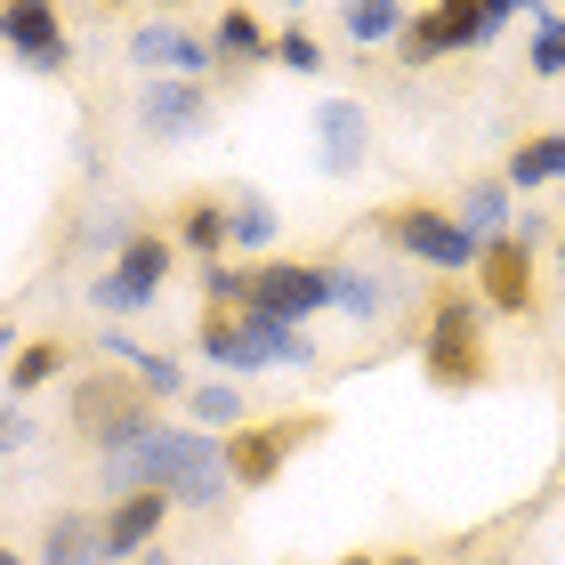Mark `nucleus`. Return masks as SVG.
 Listing matches in <instances>:
<instances>
[{"mask_svg":"<svg viewBox=\"0 0 565 565\" xmlns=\"http://www.w3.org/2000/svg\"><path fill=\"white\" fill-rule=\"evenodd\" d=\"M106 484H114V493H138V484H153V493H170L178 509H218L226 493H235L218 436L178 428V420H146L130 445L106 460Z\"/></svg>","mask_w":565,"mask_h":565,"instance_id":"1","label":"nucleus"},{"mask_svg":"<svg viewBox=\"0 0 565 565\" xmlns=\"http://www.w3.org/2000/svg\"><path fill=\"white\" fill-rule=\"evenodd\" d=\"M420 372H428V388H445V396H477L484 380H493V340H484V307L477 291H436L428 307V331H420Z\"/></svg>","mask_w":565,"mask_h":565,"instance_id":"2","label":"nucleus"},{"mask_svg":"<svg viewBox=\"0 0 565 565\" xmlns=\"http://www.w3.org/2000/svg\"><path fill=\"white\" fill-rule=\"evenodd\" d=\"M170 275H178V235L138 226V235L114 250V267L89 275V307H106V316H138V307H153L170 291Z\"/></svg>","mask_w":565,"mask_h":565,"instance_id":"3","label":"nucleus"},{"mask_svg":"<svg viewBox=\"0 0 565 565\" xmlns=\"http://www.w3.org/2000/svg\"><path fill=\"white\" fill-rule=\"evenodd\" d=\"M380 235H388L413 267H436V275H477V243L460 235V218L445 211V202H388L380 211Z\"/></svg>","mask_w":565,"mask_h":565,"instance_id":"4","label":"nucleus"},{"mask_svg":"<svg viewBox=\"0 0 565 565\" xmlns=\"http://www.w3.org/2000/svg\"><path fill=\"white\" fill-rule=\"evenodd\" d=\"M323 428H331L323 413H291V420H243L235 436H218L235 493H259V484H275L282 469H291V452H299V445H316Z\"/></svg>","mask_w":565,"mask_h":565,"instance_id":"5","label":"nucleus"},{"mask_svg":"<svg viewBox=\"0 0 565 565\" xmlns=\"http://www.w3.org/2000/svg\"><path fill=\"white\" fill-rule=\"evenodd\" d=\"M533 259H542V218H518L509 235H493L477 250V307H493V316H533V299H542Z\"/></svg>","mask_w":565,"mask_h":565,"instance_id":"6","label":"nucleus"},{"mask_svg":"<svg viewBox=\"0 0 565 565\" xmlns=\"http://www.w3.org/2000/svg\"><path fill=\"white\" fill-rule=\"evenodd\" d=\"M243 316H275V323L331 316V259H259L250 291H243Z\"/></svg>","mask_w":565,"mask_h":565,"instance_id":"7","label":"nucleus"},{"mask_svg":"<svg viewBox=\"0 0 565 565\" xmlns=\"http://www.w3.org/2000/svg\"><path fill=\"white\" fill-rule=\"evenodd\" d=\"M65 413H73V428H82L97 452L114 460V452H121V445H130V436L153 420V396L138 388V380H121V372H89L82 388H73Z\"/></svg>","mask_w":565,"mask_h":565,"instance_id":"8","label":"nucleus"},{"mask_svg":"<svg viewBox=\"0 0 565 565\" xmlns=\"http://www.w3.org/2000/svg\"><path fill=\"white\" fill-rule=\"evenodd\" d=\"M501 41V24L484 17V0H428V9L404 17V65H436V57H460V49H493Z\"/></svg>","mask_w":565,"mask_h":565,"instance_id":"9","label":"nucleus"},{"mask_svg":"<svg viewBox=\"0 0 565 565\" xmlns=\"http://www.w3.org/2000/svg\"><path fill=\"white\" fill-rule=\"evenodd\" d=\"M0 49H9L24 73H41V82L73 73V33H65L57 0H0Z\"/></svg>","mask_w":565,"mask_h":565,"instance_id":"10","label":"nucleus"},{"mask_svg":"<svg viewBox=\"0 0 565 565\" xmlns=\"http://www.w3.org/2000/svg\"><path fill=\"white\" fill-rule=\"evenodd\" d=\"M218 97L211 82H178V73H153V82H138V130L153 146H194L202 130H211Z\"/></svg>","mask_w":565,"mask_h":565,"instance_id":"11","label":"nucleus"},{"mask_svg":"<svg viewBox=\"0 0 565 565\" xmlns=\"http://www.w3.org/2000/svg\"><path fill=\"white\" fill-rule=\"evenodd\" d=\"M130 65L146 73H178V82H211V33H186L178 17H153V24H130Z\"/></svg>","mask_w":565,"mask_h":565,"instance_id":"12","label":"nucleus"},{"mask_svg":"<svg viewBox=\"0 0 565 565\" xmlns=\"http://www.w3.org/2000/svg\"><path fill=\"white\" fill-rule=\"evenodd\" d=\"M316 162L323 178H355L372 162V114L355 97H316Z\"/></svg>","mask_w":565,"mask_h":565,"instance_id":"13","label":"nucleus"},{"mask_svg":"<svg viewBox=\"0 0 565 565\" xmlns=\"http://www.w3.org/2000/svg\"><path fill=\"white\" fill-rule=\"evenodd\" d=\"M170 493H153V484H138V493H114V509L97 518V542H106V565H121V557H146L153 550V533L170 525Z\"/></svg>","mask_w":565,"mask_h":565,"instance_id":"14","label":"nucleus"},{"mask_svg":"<svg viewBox=\"0 0 565 565\" xmlns=\"http://www.w3.org/2000/svg\"><path fill=\"white\" fill-rule=\"evenodd\" d=\"M445 211L460 218V235H469L477 250L493 243V235H509V226H518V202H509V178H469V186H460Z\"/></svg>","mask_w":565,"mask_h":565,"instance_id":"15","label":"nucleus"},{"mask_svg":"<svg viewBox=\"0 0 565 565\" xmlns=\"http://www.w3.org/2000/svg\"><path fill=\"white\" fill-rule=\"evenodd\" d=\"M97 348L114 355V364H130V380L153 396V404H178L186 396V372H178V355H162V348H138L130 331H97Z\"/></svg>","mask_w":565,"mask_h":565,"instance_id":"16","label":"nucleus"},{"mask_svg":"<svg viewBox=\"0 0 565 565\" xmlns=\"http://www.w3.org/2000/svg\"><path fill=\"white\" fill-rule=\"evenodd\" d=\"M211 57H218V73H250V65H275V33L250 9H218V24H211Z\"/></svg>","mask_w":565,"mask_h":565,"instance_id":"17","label":"nucleus"},{"mask_svg":"<svg viewBox=\"0 0 565 565\" xmlns=\"http://www.w3.org/2000/svg\"><path fill=\"white\" fill-rule=\"evenodd\" d=\"M331 307H340L348 323H380L396 307V275H380V267H340L331 259Z\"/></svg>","mask_w":565,"mask_h":565,"instance_id":"18","label":"nucleus"},{"mask_svg":"<svg viewBox=\"0 0 565 565\" xmlns=\"http://www.w3.org/2000/svg\"><path fill=\"white\" fill-rule=\"evenodd\" d=\"M186 404V428H202V436H235L243 420H250V396H243V380H202V388H186L178 396Z\"/></svg>","mask_w":565,"mask_h":565,"instance_id":"19","label":"nucleus"},{"mask_svg":"<svg viewBox=\"0 0 565 565\" xmlns=\"http://www.w3.org/2000/svg\"><path fill=\"white\" fill-rule=\"evenodd\" d=\"M41 565H106V542H97L89 509H57L41 525Z\"/></svg>","mask_w":565,"mask_h":565,"instance_id":"20","label":"nucleus"},{"mask_svg":"<svg viewBox=\"0 0 565 565\" xmlns=\"http://www.w3.org/2000/svg\"><path fill=\"white\" fill-rule=\"evenodd\" d=\"M509 194H542V186H557L565 178V130H533V138H518V153H509Z\"/></svg>","mask_w":565,"mask_h":565,"instance_id":"21","label":"nucleus"},{"mask_svg":"<svg viewBox=\"0 0 565 565\" xmlns=\"http://www.w3.org/2000/svg\"><path fill=\"white\" fill-rule=\"evenodd\" d=\"M226 243H235V235H226V202H218V194H194L186 211H178V250H194V259H218Z\"/></svg>","mask_w":565,"mask_h":565,"instance_id":"22","label":"nucleus"},{"mask_svg":"<svg viewBox=\"0 0 565 565\" xmlns=\"http://www.w3.org/2000/svg\"><path fill=\"white\" fill-rule=\"evenodd\" d=\"M404 0H340V24H348V41L355 49H388L396 33H404Z\"/></svg>","mask_w":565,"mask_h":565,"instance_id":"23","label":"nucleus"},{"mask_svg":"<svg viewBox=\"0 0 565 565\" xmlns=\"http://www.w3.org/2000/svg\"><path fill=\"white\" fill-rule=\"evenodd\" d=\"M57 372H65V340H24V348L9 355V404L41 396V388H49Z\"/></svg>","mask_w":565,"mask_h":565,"instance_id":"24","label":"nucleus"},{"mask_svg":"<svg viewBox=\"0 0 565 565\" xmlns=\"http://www.w3.org/2000/svg\"><path fill=\"white\" fill-rule=\"evenodd\" d=\"M226 235H235L243 250H267L275 243V202L267 194H235L226 202Z\"/></svg>","mask_w":565,"mask_h":565,"instance_id":"25","label":"nucleus"},{"mask_svg":"<svg viewBox=\"0 0 565 565\" xmlns=\"http://www.w3.org/2000/svg\"><path fill=\"white\" fill-rule=\"evenodd\" d=\"M525 65L542 73V82H557V73H565V9H550L542 24H533V41H525Z\"/></svg>","mask_w":565,"mask_h":565,"instance_id":"26","label":"nucleus"},{"mask_svg":"<svg viewBox=\"0 0 565 565\" xmlns=\"http://www.w3.org/2000/svg\"><path fill=\"white\" fill-rule=\"evenodd\" d=\"M194 282H202V307H243V291H250V267L202 259V267H194Z\"/></svg>","mask_w":565,"mask_h":565,"instance_id":"27","label":"nucleus"},{"mask_svg":"<svg viewBox=\"0 0 565 565\" xmlns=\"http://www.w3.org/2000/svg\"><path fill=\"white\" fill-rule=\"evenodd\" d=\"M275 65L282 73H323V41L307 33V24H282L275 33Z\"/></svg>","mask_w":565,"mask_h":565,"instance_id":"28","label":"nucleus"},{"mask_svg":"<svg viewBox=\"0 0 565 565\" xmlns=\"http://www.w3.org/2000/svg\"><path fill=\"white\" fill-rule=\"evenodd\" d=\"M33 445V413L24 404H0V452H24Z\"/></svg>","mask_w":565,"mask_h":565,"instance_id":"29","label":"nucleus"},{"mask_svg":"<svg viewBox=\"0 0 565 565\" xmlns=\"http://www.w3.org/2000/svg\"><path fill=\"white\" fill-rule=\"evenodd\" d=\"M0 355H17V316L0 307Z\"/></svg>","mask_w":565,"mask_h":565,"instance_id":"30","label":"nucleus"},{"mask_svg":"<svg viewBox=\"0 0 565 565\" xmlns=\"http://www.w3.org/2000/svg\"><path fill=\"white\" fill-rule=\"evenodd\" d=\"M340 565H388V557H372V550H348V557H340Z\"/></svg>","mask_w":565,"mask_h":565,"instance_id":"31","label":"nucleus"},{"mask_svg":"<svg viewBox=\"0 0 565 565\" xmlns=\"http://www.w3.org/2000/svg\"><path fill=\"white\" fill-rule=\"evenodd\" d=\"M0 565H24V557H17V550H0Z\"/></svg>","mask_w":565,"mask_h":565,"instance_id":"32","label":"nucleus"},{"mask_svg":"<svg viewBox=\"0 0 565 565\" xmlns=\"http://www.w3.org/2000/svg\"><path fill=\"white\" fill-rule=\"evenodd\" d=\"M388 565H420V557H404V550H396V557H388Z\"/></svg>","mask_w":565,"mask_h":565,"instance_id":"33","label":"nucleus"},{"mask_svg":"<svg viewBox=\"0 0 565 565\" xmlns=\"http://www.w3.org/2000/svg\"><path fill=\"white\" fill-rule=\"evenodd\" d=\"M557 275H565V243H557Z\"/></svg>","mask_w":565,"mask_h":565,"instance_id":"34","label":"nucleus"},{"mask_svg":"<svg viewBox=\"0 0 565 565\" xmlns=\"http://www.w3.org/2000/svg\"><path fill=\"white\" fill-rule=\"evenodd\" d=\"M106 9H130V0H106Z\"/></svg>","mask_w":565,"mask_h":565,"instance_id":"35","label":"nucleus"},{"mask_svg":"<svg viewBox=\"0 0 565 565\" xmlns=\"http://www.w3.org/2000/svg\"><path fill=\"white\" fill-rule=\"evenodd\" d=\"M282 9H307V0H282Z\"/></svg>","mask_w":565,"mask_h":565,"instance_id":"36","label":"nucleus"}]
</instances>
